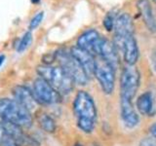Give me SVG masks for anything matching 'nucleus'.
Instances as JSON below:
<instances>
[{
    "label": "nucleus",
    "mask_w": 156,
    "mask_h": 146,
    "mask_svg": "<svg viewBox=\"0 0 156 146\" xmlns=\"http://www.w3.org/2000/svg\"><path fill=\"white\" fill-rule=\"evenodd\" d=\"M73 112L77 120V127L85 134L95 130L98 111L95 101L89 92L79 91L73 100Z\"/></svg>",
    "instance_id": "1"
},
{
    "label": "nucleus",
    "mask_w": 156,
    "mask_h": 146,
    "mask_svg": "<svg viewBox=\"0 0 156 146\" xmlns=\"http://www.w3.org/2000/svg\"><path fill=\"white\" fill-rule=\"evenodd\" d=\"M0 118L22 129H29L33 124L31 112L9 97H0Z\"/></svg>",
    "instance_id": "2"
},
{
    "label": "nucleus",
    "mask_w": 156,
    "mask_h": 146,
    "mask_svg": "<svg viewBox=\"0 0 156 146\" xmlns=\"http://www.w3.org/2000/svg\"><path fill=\"white\" fill-rule=\"evenodd\" d=\"M37 73L39 77L47 81L62 96L68 95L74 88L75 83L60 65L51 66L44 64L38 66Z\"/></svg>",
    "instance_id": "3"
},
{
    "label": "nucleus",
    "mask_w": 156,
    "mask_h": 146,
    "mask_svg": "<svg viewBox=\"0 0 156 146\" xmlns=\"http://www.w3.org/2000/svg\"><path fill=\"white\" fill-rule=\"evenodd\" d=\"M56 60L58 61L60 66L71 77L73 82L77 85L84 86L89 81V77L80 65V63L76 61V58L71 55L70 52L66 50H58L55 53Z\"/></svg>",
    "instance_id": "4"
},
{
    "label": "nucleus",
    "mask_w": 156,
    "mask_h": 146,
    "mask_svg": "<svg viewBox=\"0 0 156 146\" xmlns=\"http://www.w3.org/2000/svg\"><path fill=\"white\" fill-rule=\"evenodd\" d=\"M140 74L134 65H128L123 68L120 77V99L131 100L136 96L140 88Z\"/></svg>",
    "instance_id": "5"
},
{
    "label": "nucleus",
    "mask_w": 156,
    "mask_h": 146,
    "mask_svg": "<svg viewBox=\"0 0 156 146\" xmlns=\"http://www.w3.org/2000/svg\"><path fill=\"white\" fill-rule=\"evenodd\" d=\"M33 96L37 103L42 105L56 104L62 101V95L42 78H37L33 82Z\"/></svg>",
    "instance_id": "6"
},
{
    "label": "nucleus",
    "mask_w": 156,
    "mask_h": 146,
    "mask_svg": "<svg viewBox=\"0 0 156 146\" xmlns=\"http://www.w3.org/2000/svg\"><path fill=\"white\" fill-rule=\"evenodd\" d=\"M94 76L99 81L105 94H112L115 85V69L100 57L99 60H96Z\"/></svg>",
    "instance_id": "7"
},
{
    "label": "nucleus",
    "mask_w": 156,
    "mask_h": 146,
    "mask_svg": "<svg viewBox=\"0 0 156 146\" xmlns=\"http://www.w3.org/2000/svg\"><path fill=\"white\" fill-rule=\"evenodd\" d=\"M114 45L123 52L124 61L128 65H135L140 57V50L134 35H129L121 39H114Z\"/></svg>",
    "instance_id": "8"
},
{
    "label": "nucleus",
    "mask_w": 156,
    "mask_h": 146,
    "mask_svg": "<svg viewBox=\"0 0 156 146\" xmlns=\"http://www.w3.org/2000/svg\"><path fill=\"white\" fill-rule=\"evenodd\" d=\"M95 55L101 57L107 63H109L114 69H116L119 65L117 48L114 45V43L106 40V39H100V41L98 42L95 49Z\"/></svg>",
    "instance_id": "9"
},
{
    "label": "nucleus",
    "mask_w": 156,
    "mask_h": 146,
    "mask_svg": "<svg viewBox=\"0 0 156 146\" xmlns=\"http://www.w3.org/2000/svg\"><path fill=\"white\" fill-rule=\"evenodd\" d=\"M71 55L76 58V61L80 63V65L83 67V69L86 72L88 77L94 76V71H95V64H96V58L94 56L87 52L83 49L74 46L71 48L70 50Z\"/></svg>",
    "instance_id": "10"
},
{
    "label": "nucleus",
    "mask_w": 156,
    "mask_h": 146,
    "mask_svg": "<svg viewBox=\"0 0 156 146\" xmlns=\"http://www.w3.org/2000/svg\"><path fill=\"white\" fill-rule=\"evenodd\" d=\"M13 96H14V99L18 103H20L30 112L31 110L35 108V106L37 104L32 91L27 86L17 85L13 89Z\"/></svg>",
    "instance_id": "11"
},
{
    "label": "nucleus",
    "mask_w": 156,
    "mask_h": 146,
    "mask_svg": "<svg viewBox=\"0 0 156 146\" xmlns=\"http://www.w3.org/2000/svg\"><path fill=\"white\" fill-rule=\"evenodd\" d=\"M136 109L141 115L153 116L156 114V92H145L136 99Z\"/></svg>",
    "instance_id": "12"
},
{
    "label": "nucleus",
    "mask_w": 156,
    "mask_h": 146,
    "mask_svg": "<svg viewBox=\"0 0 156 146\" xmlns=\"http://www.w3.org/2000/svg\"><path fill=\"white\" fill-rule=\"evenodd\" d=\"M114 39L134 35V23L129 14L124 13L117 17L114 23Z\"/></svg>",
    "instance_id": "13"
},
{
    "label": "nucleus",
    "mask_w": 156,
    "mask_h": 146,
    "mask_svg": "<svg viewBox=\"0 0 156 146\" xmlns=\"http://www.w3.org/2000/svg\"><path fill=\"white\" fill-rule=\"evenodd\" d=\"M121 118L127 128L132 129L139 124L140 116L133 105V101L121 99L120 101Z\"/></svg>",
    "instance_id": "14"
},
{
    "label": "nucleus",
    "mask_w": 156,
    "mask_h": 146,
    "mask_svg": "<svg viewBox=\"0 0 156 146\" xmlns=\"http://www.w3.org/2000/svg\"><path fill=\"white\" fill-rule=\"evenodd\" d=\"M136 8L139 9L140 14L145 26L148 30L155 33L156 32V14L152 9L150 2L148 0H138L136 2Z\"/></svg>",
    "instance_id": "15"
},
{
    "label": "nucleus",
    "mask_w": 156,
    "mask_h": 146,
    "mask_svg": "<svg viewBox=\"0 0 156 146\" xmlns=\"http://www.w3.org/2000/svg\"><path fill=\"white\" fill-rule=\"evenodd\" d=\"M101 36L99 32L95 29H89L85 32H83L81 35L78 37L77 40V47H79L83 50L89 52L93 56L95 55V49L98 42L100 41Z\"/></svg>",
    "instance_id": "16"
},
{
    "label": "nucleus",
    "mask_w": 156,
    "mask_h": 146,
    "mask_svg": "<svg viewBox=\"0 0 156 146\" xmlns=\"http://www.w3.org/2000/svg\"><path fill=\"white\" fill-rule=\"evenodd\" d=\"M36 119L39 127L44 131H46L48 134H52L56 130V122L49 114L45 113V112H39L36 116Z\"/></svg>",
    "instance_id": "17"
},
{
    "label": "nucleus",
    "mask_w": 156,
    "mask_h": 146,
    "mask_svg": "<svg viewBox=\"0 0 156 146\" xmlns=\"http://www.w3.org/2000/svg\"><path fill=\"white\" fill-rule=\"evenodd\" d=\"M1 123L5 129L6 135L9 136V137H12L13 139L17 140L20 136L23 134V129L16 124L11 123V122H7V121H1Z\"/></svg>",
    "instance_id": "18"
},
{
    "label": "nucleus",
    "mask_w": 156,
    "mask_h": 146,
    "mask_svg": "<svg viewBox=\"0 0 156 146\" xmlns=\"http://www.w3.org/2000/svg\"><path fill=\"white\" fill-rule=\"evenodd\" d=\"M16 141L19 146H40V143L37 139L26 133H23Z\"/></svg>",
    "instance_id": "19"
},
{
    "label": "nucleus",
    "mask_w": 156,
    "mask_h": 146,
    "mask_svg": "<svg viewBox=\"0 0 156 146\" xmlns=\"http://www.w3.org/2000/svg\"><path fill=\"white\" fill-rule=\"evenodd\" d=\"M31 42H32V34L30 31H27L23 34L21 39H20V41L18 43V46H17V51L19 53L24 52L29 47Z\"/></svg>",
    "instance_id": "20"
},
{
    "label": "nucleus",
    "mask_w": 156,
    "mask_h": 146,
    "mask_svg": "<svg viewBox=\"0 0 156 146\" xmlns=\"http://www.w3.org/2000/svg\"><path fill=\"white\" fill-rule=\"evenodd\" d=\"M116 16L113 15L111 12L106 14V16L104 19V26L107 31H111L114 28V23L116 21Z\"/></svg>",
    "instance_id": "21"
},
{
    "label": "nucleus",
    "mask_w": 156,
    "mask_h": 146,
    "mask_svg": "<svg viewBox=\"0 0 156 146\" xmlns=\"http://www.w3.org/2000/svg\"><path fill=\"white\" fill-rule=\"evenodd\" d=\"M43 18H44V13L43 12L37 13L35 16L31 19L30 23H29V29H30V30H34L36 27H38L39 24L42 23Z\"/></svg>",
    "instance_id": "22"
},
{
    "label": "nucleus",
    "mask_w": 156,
    "mask_h": 146,
    "mask_svg": "<svg viewBox=\"0 0 156 146\" xmlns=\"http://www.w3.org/2000/svg\"><path fill=\"white\" fill-rule=\"evenodd\" d=\"M139 146H156V138L152 137H145L141 139Z\"/></svg>",
    "instance_id": "23"
},
{
    "label": "nucleus",
    "mask_w": 156,
    "mask_h": 146,
    "mask_svg": "<svg viewBox=\"0 0 156 146\" xmlns=\"http://www.w3.org/2000/svg\"><path fill=\"white\" fill-rule=\"evenodd\" d=\"M1 145L2 146H19L16 140L13 139L12 137H9L7 135H6V137L4 138Z\"/></svg>",
    "instance_id": "24"
},
{
    "label": "nucleus",
    "mask_w": 156,
    "mask_h": 146,
    "mask_svg": "<svg viewBox=\"0 0 156 146\" xmlns=\"http://www.w3.org/2000/svg\"><path fill=\"white\" fill-rule=\"evenodd\" d=\"M5 137H6V133H5V129H4L2 123L0 122V145L2 144Z\"/></svg>",
    "instance_id": "25"
},
{
    "label": "nucleus",
    "mask_w": 156,
    "mask_h": 146,
    "mask_svg": "<svg viewBox=\"0 0 156 146\" xmlns=\"http://www.w3.org/2000/svg\"><path fill=\"white\" fill-rule=\"evenodd\" d=\"M151 62H152L153 69H154L155 72H156V48L153 50L152 55H151Z\"/></svg>",
    "instance_id": "26"
},
{
    "label": "nucleus",
    "mask_w": 156,
    "mask_h": 146,
    "mask_svg": "<svg viewBox=\"0 0 156 146\" xmlns=\"http://www.w3.org/2000/svg\"><path fill=\"white\" fill-rule=\"evenodd\" d=\"M149 130H150L151 135H152L154 138H156V123H155V124H153L152 126L150 127Z\"/></svg>",
    "instance_id": "27"
},
{
    "label": "nucleus",
    "mask_w": 156,
    "mask_h": 146,
    "mask_svg": "<svg viewBox=\"0 0 156 146\" xmlns=\"http://www.w3.org/2000/svg\"><path fill=\"white\" fill-rule=\"evenodd\" d=\"M4 61H5V56L0 55V67H1V65L4 63Z\"/></svg>",
    "instance_id": "28"
},
{
    "label": "nucleus",
    "mask_w": 156,
    "mask_h": 146,
    "mask_svg": "<svg viewBox=\"0 0 156 146\" xmlns=\"http://www.w3.org/2000/svg\"><path fill=\"white\" fill-rule=\"evenodd\" d=\"M73 146H83V145H82L81 143H75V144L73 145Z\"/></svg>",
    "instance_id": "29"
},
{
    "label": "nucleus",
    "mask_w": 156,
    "mask_h": 146,
    "mask_svg": "<svg viewBox=\"0 0 156 146\" xmlns=\"http://www.w3.org/2000/svg\"><path fill=\"white\" fill-rule=\"evenodd\" d=\"M37 1H39V0H32V2H37Z\"/></svg>",
    "instance_id": "30"
},
{
    "label": "nucleus",
    "mask_w": 156,
    "mask_h": 146,
    "mask_svg": "<svg viewBox=\"0 0 156 146\" xmlns=\"http://www.w3.org/2000/svg\"><path fill=\"white\" fill-rule=\"evenodd\" d=\"M154 2H155V3H156V0H154Z\"/></svg>",
    "instance_id": "31"
}]
</instances>
